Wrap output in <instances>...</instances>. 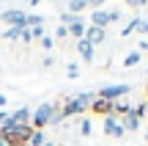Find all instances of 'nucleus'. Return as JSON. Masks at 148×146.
Instances as JSON below:
<instances>
[{"mask_svg": "<svg viewBox=\"0 0 148 146\" xmlns=\"http://www.w3.org/2000/svg\"><path fill=\"white\" fill-rule=\"evenodd\" d=\"M79 132H82V135H90V121H88V119L79 121Z\"/></svg>", "mask_w": 148, "mask_h": 146, "instance_id": "nucleus-27", "label": "nucleus"}, {"mask_svg": "<svg viewBox=\"0 0 148 146\" xmlns=\"http://www.w3.org/2000/svg\"><path fill=\"white\" fill-rule=\"evenodd\" d=\"M96 99V91H85V94H77L74 99H69V102L63 105V116L69 119V116H79V113H85V110L90 108V102Z\"/></svg>", "mask_w": 148, "mask_h": 146, "instance_id": "nucleus-1", "label": "nucleus"}, {"mask_svg": "<svg viewBox=\"0 0 148 146\" xmlns=\"http://www.w3.org/2000/svg\"><path fill=\"white\" fill-rule=\"evenodd\" d=\"M110 11H104V8H96L93 14H90V25H96V28H104V25H110Z\"/></svg>", "mask_w": 148, "mask_h": 146, "instance_id": "nucleus-11", "label": "nucleus"}, {"mask_svg": "<svg viewBox=\"0 0 148 146\" xmlns=\"http://www.w3.org/2000/svg\"><path fill=\"white\" fill-rule=\"evenodd\" d=\"M132 33H134V25H132V22L121 28V36H123V39H126V36H132Z\"/></svg>", "mask_w": 148, "mask_h": 146, "instance_id": "nucleus-28", "label": "nucleus"}, {"mask_svg": "<svg viewBox=\"0 0 148 146\" xmlns=\"http://www.w3.org/2000/svg\"><path fill=\"white\" fill-rule=\"evenodd\" d=\"M44 146H55V143H52V141H47V143H44Z\"/></svg>", "mask_w": 148, "mask_h": 146, "instance_id": "nucleus-35", "label": "nucleus"}, {"mask_svg": "<svg viewBox=\"0 0 148 146\" xmlns=\"http://www.w3.org/2000/svg\"><path fill=\"white\" fill-rule=\"evenodd\" d=\"M129 91H132L129 83H118V86H104V88H99L96 97H99V99H107V102H118V99H123Z\"/></svg>", "mask_w": 148, "mask_h": 146, "instance_id": "nucleus-4", "label": "nucleus"}, {"mask_svg": "<svg viewBox=\"0 0 148 146\" xmlns=\"http://www.w3.org/2000/svg\"><path fill=\"white\" fill-rule=\"evenodd\" d=\"M0 146H14V141H11V138L5 135L3 130H0Z\"/></svg>", "mask_w": 148, "mask_h": 146, "instance_id": "nucleus-31", "label": "nucleus"}, {"mask_svg": "<svg viewBox=\"0 0 148 146\" xmlns=\"http://www.w3.org/2000/svg\"><path fill=\"white\" fill-rule=\"evenodd\" d=\"M126 6H132V8H143V6H148V0H123Z\"/></svg>", "mask_w": 148, "mask_h": 146, "instance_id": "nucleus-26", "label": "nucleus"}, {"mask_svg": "<svg viewBox=\"0 0 148 146\" xmlns=\"http://www.w3.org/2000/svg\"><path fill=\"white\" fill-rule=\"evenodd\" d=\"M132 116H137V119H145V116H148V108H145V105H132Z\"/></svg>", "mask_w": 148, "mask_h": 146, "instance_id": "nucleus-21", "label": "nucleus"}, {"mask_svg": "<svg viewBox=\"0 0 148 146\" xmlns=\"http://www.w3.org/2000/svg\"><path fill=\"white\" fill-rule=\"evenodd\" d=\"M112 113H115V116H126V113H132V105L126 102V97L118 99V102H112Z\"/></svg>", "mask_w": 148, "mask_h": 146, "instance_id": "nucleus-14", "label": "nucleus"}, {"mask_svg": "<svg viewBox=\"0 0 148 146\" xmlns=\"http://www.w3.org/2000/svg\"><path fill=\"white\" fill-rule=\"evenodd\" d=\"M140 58H143V55H140V50H134V53H129L126 58H123V66H126V69H129V66H137Z\"/></svg>", "mask_w": 148, "mask_h": 146, "instance_id": "nucleus-17", "label": "nucleus"}, {"mask_svg": "<svg viewBox=\"0 0 148 146\" xmlns=\"http://www.w3.org/2000/svg\"><path fill=\"white\" fill-rule=\"evenodd\" d=\"M145 119H148V116H145Z\"/></svg>", "mask_w": 148, "mask_h": 146, "instance_id": "nucleus-37", "label": "nucleus"}, {"mask_svg": "<svg viewBox=\"0 0 148 146\" xmlns=\"http://www.w3.org/2000/svg\"><path fill=\"white\" fill-rule=\"evenodd\" d=\"M107 39V30L104 28H96V25H88V30H85V42H90L93 47H99L101 42Z\"/></svg>", "mask_w": 148, "mask_h": 146, "instance_id": "nucleus-7", "label": "nucleus"}, {"mask_svg": "<svg viewBox=\"0 0 148 146\" xmlns=\"http://www.w3.org/2000/svg\"><path fill=\"white\" fill-rule=\"evenodd\" d=\"M132 25H134V33H148V19H143V17H137V19H132Z\"/></svg>", "mask_w": 148, "mask_h": 146, "instance_id": "nucleus-18", "label": "nucleus"}, {"mask_svg": "<svg viewBox=\"0 0 148 146\" xmlns=\"http://www.w3.org/2000/svg\"><path fill=\"white\" fill-rule=\"evenodd\" d=\"M3 22H8V25L16 28V30H25V28H27V14H25V11H16V8L3 11Z\"/></svg>", "mask_w": 148, "mask_h": 146, "instance_id": "nucleus-6", "label": "nucleus"}, {"mask_svg": "<svg viewBox=\"0 0 148 146\" xmlns=\"http://www.w3.org/2000/svg\"><path fill=\"white\" fill-rule=\"evenodd\" d=\"M63 119H66V116H63V110H60V108H55V113H52V119H49V124H60Z\"/></svg>", "mask_w": 148, "mask_h": 146, "instance_id": "nucleus-25", "label": "nucleus"}, {"mask_svg": "<svg viewBox=\"0 0 148 146\" xmlns=\"http://www.w3.org/2000/svg\"><path fill=\"white\" fill-rule=\"evenodd\" d=\"M47 143V135H44V130H33L30 141H27V146H44Z\"/></svg>", "mask_w": 148, "mask_h": 146, "instance_id": "nucleus-16", "label": "nucleus"}, {"mask_svg": "<svg viewBox=\"0 0 148 146\" xmlns=\"http://www.w3.org/2000/svg\"><path fill=\"white\" fill-rule=\"evenodd\" d=\"M27 30H30V36H33V42H36V39H38V42H41V39L47 36V33H44V25H38V28H27Z\"/></svg>", "mask_w": 148, "mask_h": 146, "instance_id": "nucleus-22", "label": "nucleus"}, {"mask_svg": "<svg viewBox=\"0 0 148 146\" xmlns=\"http://www.w3.org/2000/svg\"><path fill=\"white\" fill-rule=\"evenodd\" d=\"M8 116L16 121V124H30V116H33V110H30V108H16L14 113H8Z\"/></svg>", "mask_w": 148, "mask_h": 146, "instance_id": "nucleus-12", "label": "nucleus"}, {"mask_svg": "<svg viewBox=\"0 0 148 146\" xmlns=\"http://www.w3.org/2000/svg\"><path fill=\"white\" fill-rule=\"evenodd\" d=\"M66 36H69V28H66V25H58V28H55V39H58V42H63Z\"/></svg>", "mask_w": 148, "mask_h": 146, "instance_id": "nucleus-23", "label": "nucleus"}, {"mask_svg": "<svg viewBox=\"0 0 148 146\" xmlns=\"http://www.w3.org/2000/svg\"><path fill=\"white\" fill-rule=\"evenodd\" d=\"M88 8V0H69V6H66V11H69V14H82V11Z\"/></svg>", "mask_w": 148, "mask_h": 146, "instance_id": "nucleus-15", "label": "nucleus"}, {"mask_svg": "<svg viewBox=\"0 0 148 146\" xmlns=\"http://www.w3.org/2000/svg\"><path fill=\"white\" fill-rule=\"evenodd\" d=\"M101 3H107V0H88V8H101Z\"/></svg>", "mask_w": 148, "mask_h": 146, "instance_id": "nucleus-32", "label": "nucleus"}, {"mask_svg": "<svg viewBox=\"0 0 148 146\" xmlns=\"http://www.w3.org/2000/svg\"><path fill=\"white\" fill-rule=\"evenodd\" d=\"M5 119H8V110H5V108H3V110H0V124H3V121H5Z\"/></svg>", "mask_w": 148, "mask_h": 146, "instance_id": "nucleus-33", "label": "nucleus"}, {"mask_svg": "<svg viewBox=\"0 0 148 146\" xmlns=\"http://www.w3.org/2000/svg\"><path fill=\"white\" fill-rule=\"evenodd\" d=\"M52 44H55L52 36H44V39H41V47H44V50H52Z\"/></svg>", "mask_w": 148, "mask_h": 146, "instance_id": "nucleus-30", "label": "nucleus"}, {"mask_svg": "<svg viewBox=\"0 0 148 146\" xmlns=\"http://www.w3.org/2000/svg\"><path fill=\"white\" fill-rule=\"evenodd\" d=\"M121 127H123V132H134L140 127V119L132 116V113H126V116H121Z\"/></svg>", "mask_w": 148, "mask_h": 146, "instance_id": "nucleus-13", "label": "nucleus"}, {"mask_svg": "<svg viewBox=\"0 0 148 146\" xmlns=\"http://www.w3.org/2000/svg\"><path fill=\"white\" fill-rule=\"evenodd\" d=\"M88 110H90V113H99V116L104 113V119H107V116H115V113H112V102H107V99H99V97L90 102V108H88Z\"/></svg>", "mask_w": 148, "mask_h": 146, "instance_id": "nucleus-9", "label": "nucleus"}, {"mask_svg": "<svg viewBox=\"0 0 148 146\" xmlns=\"http://www.w3.org/2000/svg\"><path fill=\"white\" fill-rule=\"evenodd\" d=\"M19 42H25V44H30V42H33V36H30V30H27V28L19 33Z\"/></svg>", "mask_w": 148, "mask_h": 146, "instance_id": "nucleus-29", "label": "nucleus"}, {"mask_svg": "<svg viewBox=\"0 0 148 146\" xmlns=\"http://www.w3.org/2000/svg\"><path fill=\"white\" fill-rule=\"evenodd\" d=\"M5 135L14 141V146H27V141H30V135H33V127L30 124H14Z\"/></svg>", "mask_w": 148, "mask_h": 146, "instance_id": "nucleus-5", "label": "nucleus"}, {"mask_svg": "<svg viewBox=\"0 0 148 146\" xmlns=\"http://www.w3.org/2000/svg\"><path fill=\"white\" fill-rule=\"evenodd\" d=\"M5 108V94H0V110Z\"/></svg>", "mask_w": 148, "mask_h": 146, "instance_id": "nucleus-34", "label": "nucleus"}, {"mask_svg": "<svg viewBox=\"0 0 148 146\" xmlns=\"http://www.w3.org/2000/svg\"><path fill=\"white\" fill-rule=\"evenodd\" d=\"M55 108H58V105H52V102L38 105V108H36V113L30 116V127H33V130H44V127L49 124V119H52Z\"/></svg>", "mask_w": 148, "mask_h": 146, "instance_id": "nucleus-3", "label": "nucleus"}, {"mask_svg": "<svg viewBox=\"0 0 148 146\" xmlns=\"http://www.w3.org/2000/svg\"><path fill=\"white\" fill-rule=\"evenodd\" d=\"M19 33H22V30H16V28H5V30H3V39H8V42H16V39H19Z\"/></svg>", "mask_w": 148, "mask_h": 146, "instance_id": "nucleus-20", "label": "nucleus"}, {"mask_svg": "<svg viewBox=\"0 0 148 146\" xmlns=\"http://www.w3.org/2000/svg\"><path fill=\"white\" fill-rule=\"evenodd\" d=\"M77 53L82 55V61H88V64L96 58V53H93V44H90V42H85V39H77Z\"/></svg>", "mask_w": 148, "mask_h": 146, "instance_id": "nucleus-10", "label": "nucleus"}, {"mask_svg": "<svg viewBox=\"0 0 148 146\" xmlns=\"http://www.w3.org/2000/svg\"><path fill=\"white\" fill-rule=\"evenodd\" d=\"M44 25V17L41 14H27V28H38Z\"/></svg>", "mask_w": 148, "mask_h": 146, "instance_id": "nucleus-19", "label": "nucleus"}, {"mask_svg": "<svg viewBox=\"0 0 148 146\" xmlns=\"http://www.w3.org/2000/svg\"><path fill=\"white\" fill-rule=\"evenodd\" d=\"M66 75H69L71 80H77V77H79V66L77 64H69V66H66Z\"/></svg>", "mask_w": 148, "mask_h": 146, "instance_id": "nucleus-24", "label": "nucleus"}, {"mask_svg": "<svg viewBox=\"0 0 148 146\" xmlns=\"http://www.w3.org/2000/svg\"><path fill=\"white\" fill-rule=\"evenodd\" d=\"M145 97H148V86H145Z\"/></svg>", "mask_w": 148, "mask_h": 146, "instance_id": "nucleus-36", "label": "nucleus"}, {"mask_svg": "<svg viewBox=\"0 0 148 146\" xmlns=\"http://www.w3.org/2000/svg\"><path fill=\"white\" fill-rule=\"evenodd\" d=\"M104 132L110 138H123V127H121V121H118V116H107L104 119Z\"/></svg>", "mask_w": 148, "mask_h": 146, "instance_id": "nucleus-8", "label": "nucleus"}, {"mask_svg": "<svg viewBox=\"0 0 148 146\" xmlns=\"http://www.w3.org/2000/svg\"><path fill=\"white\" fill-rule=\"evenodd\" d=\"M60 25H66L69 28V36L74 39H85V30H88V25H85V19H82V14H69V11H60Z\"/></svg>", "mask_w": 148, "mask_h": 146, "instance_id": "nucleus-2", "label": "nucleus"}]
</instances>
